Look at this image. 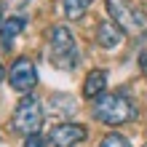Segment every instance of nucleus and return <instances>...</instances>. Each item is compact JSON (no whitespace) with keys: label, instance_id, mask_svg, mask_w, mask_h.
Here are the masks:
<instances>
[{"label":"nucleus","instance_id":"obj_1","mask_svg":"<svg viewBox=\"0 0 147 147\" xmlns=\"http://www.w3.org/2000/svg\"><path fill=\"white\" fill-rule=\"evenodd\" d=\"M91 115L99 120V123H107V126H123V123H131L136 118V105L126 94H102L99 99H94V110Z\"/></svg>","mask_w":147,"mask_h":147},{"label":"nucleus","instance_id":"obj_2","mask_svg":"<svg viewBox=\"0 0 147 147\" xmlns=\"http://www.w3.org/2000/svg\"><path fill=\"white\" fill-rule=\"evenodd\" d=\"M48 62L56 67V70L70 72L78 67L80 62V51H78V43L72 38V32L64 27V24H56L51 30V43H48Z\"/></svg>","mask_w":147,"mask_h":147},{"label":"nucleus","instance_id":"obj_3","mask_svg":"<svg viewBox=\"0 0 147 147\" xmlns=\"http://www.w3.org/2000/svg\"><path fill=\"white\" fill-rule=\"evenodd\" d=\"M107 13L123 32H147V13L136 8L131 0H105Z\"/></svg>","mask_w":147,"mask_h":147},{"label":"nucleus","instance_id":"obj_4","mask_svg":"<svg viewBox=\"0 0 147 147\" xmlns=\"http://www.w3.org/2000/svg\"><path fill=\"white\" fill-rule=\"evenodd\" d=\"M11 126H13V131L16 134H22V136H32V134H38L40 131V126H43V110H40V102L35 96H24L19 105H16L13 110V118H11Z\"/></svg>","mask_w":147,"mask_h":147},{"label":"nucleus","instance_id":"obj_5","mask_svg":"<svg viewBox=\"0 0 147 147\" xmlns=\"http://www.w3.org/2000/svg\"><path fill=\"white\" fill-rule=\"evenodd\" d=\"M8 83H11V88L13 91H19V94H27L35 88V83H38V70H35V62H32L30 56H19V59H13V64H11V70H8Z\"/></svg>","mask_w":147,"mask_h":147},{"label":"nucleus","instance_id":"obj_6","mask_svg":"<svg viewBox=\"0 0 147 147\" xmlns=\"http://www.w3.org/2000/svg\"><path fill=\"white\" fill-rule=\"evenodd\" d=\"M86 139V126L80 123H59L51 131V144L54 147H75Z\"/></svg>","mask_w":147,"mask_h":147},{"label":"nucleus","instance_id":"obj_7","mask_svg":"<svg viewBox=\"0 0 147 147\" xmlns=\"http://www.w3.org/2000/svg\"><path fill=\"white\" fill-rule=\"evenodd\" d=\"M123 38H126V32L118 27L115 22H99V27H96V43L102 48H107V51H112V48H118L120 43H123Z\"/></svg>","mask_w":147,"mask_h":147},{"label":"nucleus","instance_id":"obj_8","mask_svg":"<svg viewBox=\"0 0 147 147\" xmlns=\"http://www.w3.org/2000/svg\"><path fill=\"white\" fill-rule=\"evenodd\" d=\"M107 88V70H91L83 80V96L86 99H99Z\"/></svg>","mask_w":147,"mask_h":147},{"label":"nucleus","instance_id":"obj_9","mask_svg":"<svg viewBox=\"0 0 147 147\" xmlns=\"http://www.w3.org/2000/svg\"><path fill=\"white\" fill-rule=\"evenodd\" d=\"M24 24H27V22H24L22 16H11V19L3 22V27H0V43H3L5 51L13 48V40L24 32Z\"/></svg>","mask_w":147,"mask_h":147},{"label":"nucleus","instance_id":"obj_10","mask_svg":"<svg viewBox=\"0 0 147 147\" xmlns=\"http://www.w3.org/2000/svg\"><path fill=\"white\" fill-rule=\"evenodd\" d=\"M94 0H62V5H64V16L67 19H80V16L91 8Z\"/></svg>","mask_w":147,"mask_h":147},{"label":"nucleus","instance_id":"obj_11","mask_svg":"<svg viewBox=\"0 0 147 147\" xmlns=\"http://www.w3.org/2000/svg\"><path fill=\"white\" fill-rule=\"evenodd\" d=\"M51 107H62L59 112L62 115H70V112H75V99H70V96H62V94H56V96H51Z\"/></svg>","mask_w":147,"mask_h":147},{"label":"nucleus","instance_id":"obj_12","mask_svg":"<svg viewBox=\"0 0 147 147\" xmlns=\"http://www.w3.org/2000/svg\"><path fill=\"white\" fill-rule=\"evenodd\" d=\"M99 147H131V142H128L123 134H115V131H112V134H107L105 139H102Z\"/></svg>","mask_w":147,"mask_h":147},{"label":"nucleus","instance_id":"obj_13","mask_svg":"<svg viewBox=\"0 0 147 147\" xmlns=\"http://www.w3.org/2000/svg\"><path fill=\"white\" fill-rule=\"evenodd\" d=\"M139 67H142L144 78H147V35H144V46L139 48Z\"/></svg>","mask_w":147,"mask_h":147},{"label":"nucleus","instance_id":"obj_14","mask_svg":"<svg viewBox=\"0 0 147 147\" xmlns=\"http://www.w3.org/2000/svg\"><path fill=\"white\" fill-rule=\"evenodd\" d=\"M24 147H46V142H43V136L40 134H32L24 139Z\"/></svg>","mask_w":147,"mask_h":147},{"label":"nucleus","instance_id":"obj_15","mask_svg":"<svg viewBox=\"0 0 147 147\" xmlns=\"http://www.w3.org/2000/svg\"><path fill=\"white\" fill-rule=\"evenodd\" d=\"M0 83H3V67H0Z\"/></svg>","mask_w":147,"mask_h":147},{"label":"nucleus","instance_id":"obj_16","mask_svg":"<svg viewBox=\"0 0 147 147\" xmlns=\"http://www.w3.org/2000/svg\"><path fill=\"white\" fill-rule=\"evenodd\" d=\"M0 27H3V13H0Z\"/></svg>","mask_w":147,"mask_h":147},{"label":"nucleus","instance_id":"obj_17","mask_svg":"<svg viewBox=\"0 0 147 147\" xmlns=\"http://www.w3.org/2000/svg\"><path fill=\"white\" fill-rule=\"evenodd\" d=\"M144 147H147V144H144Z\"/></svg>","mask_w":147,"mask_h":147}]
</instances>
